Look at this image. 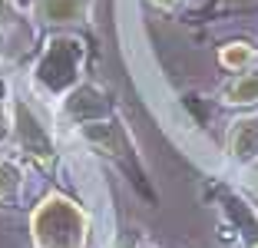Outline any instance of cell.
<instances>
[{
    "instance_id": "4",
    "label": "cell",
    "mask_w": 258,
    "mask_h": 248,
    "mask_svg": "<svg viewBox=\"0 0 258 248\" xmlns=\"http://www.w3.org/2000/svg\"><path fill=\"white\" fill-rule=\"evenodd\" d=\"M67 116L76 122H96L109 113V103L103 99V93L93 90V86H76L73 93L67 96Z\"/></svg>"
},
{
    "instance_id": "5",
    "label": "cell",
    "mask_w": 258,
    "mask_h": 248,
    "mask_svg": "<svg viewBox=\"0 0 258 248\" xmlns=\"http://www.w3.org/2000/svg\"><path fill=\"white\" fill-rule=\"evenodd\" d=\"M33 14L43 23H76L86 17V0H33Z\"/></svg>"
},
{
    "instance_id": "7",
    "label": "cell",
    "mask_w": 258,
    "mask_h": 248,
    "mask_svg": "<svg viewBox=\"0 0 258 248\" xmlns=\"http://www.w3.org/2000/svg\"><path fill=\"white\" fill-rule=\"evenodd\" d=\"M222 99L232 103V106L258 103V73H242L232 83H225V86H222Z\"/></svg>"
},
{
    "instance_id": "1",
    "label": "cell",
    "mask_w": 258,
    "mask_h": 248,
    "mask_svg": "<svg viewBox=\"0 0 258 248\" xmlns=\"http://www.w3.org/2000/svg\"><path fill=\"white\" fill-rule=\"evenodd\" d=\"M37 248H86V212L70 199L50 196L33 212Z\"/></svg>"
},
{
    "instance_id": "9",
    "label": "cell",
    "mask_w": 258,
    "mask_h": 248,
    "mask_svg": "<svg viewBox=\"0 0 258 248\" xmlns=\"http://www.w3.org/2000/svg\"><path fill=\"white\" fill-rule=\"evenodd\" d=\"M20 185V169L7 159H0V199H10Z\"/></svg>"
},
{
    "instance_id": "11",
    "label": "cell",
    "mask_w": 258,
    "mask_h": 248,
    "mask_svg": "<svg viewBox=\"0 0 258 248\" xmlns=\"http://www.w3.org/2000/svg\"><path fill=\"white\" fill-rule=\"evenodd\" d=\"M10 10V0H0V14H7Z\"/></svg>"
},
{
    "instance_id": "6",
    "label": "cell",
    "mask_w": 258,
    "mask_h": 248,
    "mask_svg": "<svg viewBox=\"0 0 258 248\" xmlns=\"http://www.w3.org/2000/svg\"><path fill=\"white\" fill-rule=\"evenodd\" d=\"M228 149L232 156L248 162V159H258V116H248V119H238L228 133Z\"/></svg>"
},
{
    "instance_id": "3",
    "label": "cell",
    "mask_w": 258,
    "mask_h": 248,
    "mask_svg": "<svg viewBox=\"0 0 258 248\" xmlns=\"http://www.w3.org/2000/svg\"><path fill=\"white\" fill-rule=\"evenodd\" d=\"M14 126H17V136H20V146L30 152L33 159H37V165H43V169H53L56 156H53V146H50V136L43 133V126L33 119V113L27 109V106H17Z\"/></svg>"
},
{
    "instance_id": "12",
    "label": "cell",
    "mask_w": 258,
    "mask_h": 248,
    "mask_svg": "<svg viewBox=\"0 0 258 248\" xmlns=\"http://www.w3.org/2000/svg\"><path fill=\"white\" fill-rule=\"evenodd\" d=\"M0 136H4V119H0Z\"/></svg>"
},
{
    "instance_id": "2",
    "label": "cell",
    "mask_w": 258,
    "mask_h": 248,
    "mask_svg": "<svg viewBox=\"0 0 258 248\" xmlns=\"http://www.w3.org/2000/svg\"><path fill=\"white\" fill-rule=\"evenodd\" d=\"M76 67H80V43L76 40H53L37 67V76L50 90H63L76 76Z\"/></svg>"
},
{
    "instance_id": "8",
    "label": "cell",
    "mask_w": 258,
    "mask_h": 248,
    "mask_svg": "<svg viewBox=\"0 0 258 248\" xmlns=\"http://www.w3.org/2000/svg\"><path fill=\"white\" fill-rule=\"evenodd\" d=\"M251 60H255V50L248 43H228L219 53V63L225 70H232V73H242L245 67H251Z\"/></svg>"
},
{
    "instance_id": "10",
    "label": "cell",
    "mask_w": 258,
    "mask_h": 248,
    "mask_svg": "<svg viewBox=\"0 0 258 248\" xmlns=\"http://www.w3.org/2000/svg\"><path fill=\"white\" fill-rule=\"evenodd\" d=\"M149 4H156V7H162V10H172L179 0H149Z\"/></svg>"
},
{
    "instance_id": "13",
    "label": "cell",
    "mask_w": 258,
    "mask_h": 248,
    "mask_svg": "<svg viewBox=\"0 0 258 248\" xmlns=\"http://www.w3.org/2000/svg\"><path fill=\"white\" fill-rule=\"evenodd\" d=\"M251 248H258V245H251Z\"/></svg>"
}]
</instances>
